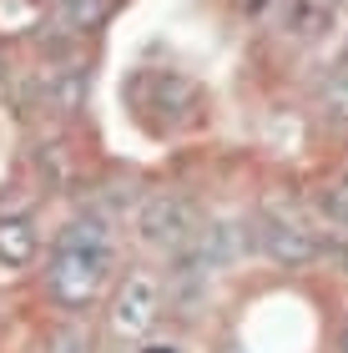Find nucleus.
<instances>
[{"label": "nucleus", "mask_w": 348, "mask_h": 353, "mask_svg": "<svg viewBox=\"0 0 348 353\" xmlns=\"http://www.w3.org/2000/svg\"><path fill=\"white\" fill-rule=\"evenodd\" d=\"M0 81H10V51L0 46Z\"/></svg>", "instance_id": "obj_16"}, {"label": "nucleus", "mask_w": 348, "mask_h": 353, "mask_svg": "<svg viewBox=\"0 0 348 353\" xmlns=\"http://www.w3.org/2000/svg\"><path fill=\"white\" fill-rule=\"evenodd\" d=\"M313 212L323 217L328 232H348V176H334L313 192Z\"/></svg>", "instance_id": "obj_9"}, {"label": "nucleus", "mask_w": 348, "mask_h": 353, "mask_svg": "<svg viewBox=\"0 0 348 353\" xmlns=\"http://www.w3.org/2000/svg\"><path fill=\"white\" fill-rule=\"evenodd\" d=\"M36 167H41V176H45L51 187H66V182H71L66 147H51V141H41V147H36Z\"/></svg>", "instance_id": "obj_13"}, {"label": "nucleus", "mask_w": 348, "mask_h": 353, "mask_svg": "<svg viewBox=\"0 0 348 353\" xmlns=\"http://www.w3.org/2000/svg\"><path fill=\"white\" fill-rule=\"evenodd\" d=\"M106 21V0H56V26L71 36H86Z\"/></svg>", "instance_id": "obj_10"}, {"label": "nucleus", "mask_w": 348, "mask_h": 353, "mask_svg": "<svg viewBox=\"0 0 348 353\" xmlns=\"http://www.w3.org/2000/svg\"><path fill=\"white\" fill-rule=\"evenodd\" d=\"M323 121L348 132V71H334V81L323 86Z\"/></svg>", "instance_id": "obj_12"}, {"label": "nucleus", "mask_w": 348, "mask_h": 353, "mask_svg": "<svg viewBox=\"0 0 348 353\" xmlns=\"http://www.w3.org/2000/svg\"><path fill=\"white\" fill-rule=\"evenodd\" d=\"M121 243H116V217L86 202L71 212L51 237V252L41 263V293L61 318H86L96 313L116 283Z\"/></svg>", "instance_id": "obj_1"}, {"label": "nucleus", "mask_w": 348, "mask_h": 353, "mask_svg": "<svg viewBox=\"0 0 348 353\" xmlns=\"http://www.w3.org/2000/svg\"><path fill=\"white\" fill-rule=\"evenodd\" d=\"M283 15H288V30H293V36L313 41V36H323V30L334 26V0H288Z\"/></svg>", "instance_id": "obj_8"}, {"label": "nucleus", "mask_w": 348, "mask_h": 353, "mask_svg": "<svg viewBox=\"0 0 348 353\" xmlns=\"http://www.w3.org/2000/svg\"><path fill=\"white\" fill-rule=\"evenodd\" d=\"M36 101L41 111H56V117H76L86 101V71L81 66H71V61H51L41 76H36Z\"/></svg>", "instance_id": "obj_5"}, {"label": "nucleus", "mask_w": 348, "mask_h": 353, "mask_svg": "<svg viewBox=\"0 0 348 353\" xmlns=\"http://www.w3.org/2000/svg\"><path fill=\"white\" fill-rule=\"evenodd\" d=\"M338 353H348V318H343V328H338Z\"/></svg>", "instance_id": "obj_17"}, {"label": "nucleus", "mask_w": 348, "mask_h": 353, "mask_svg": "<svg viewBox=\"0 0 348 353\" xmlns=\"http://www.w3.org/2000/svg\"><path fill=\"white\" fill-rule=\"evenodd\" d=\"M162 303H167V283L156 278L152 263H132V268H116V283L101 303V318H106V339L121 343V348H136L147 343L156 323H162Z\"/></svg>", "instance_id": "obj_2"}, {"label": "nucleus", "mask_w": 348, "mask_h": 353, "mask_svg": "<svg viewBox=\"0 0 348 353\" xmlns=\"http://www.w3.org/2000/svg\"><path fill=\"white\" fill-rule=\"evenodd\" d=\"M147 86L156 91L152 101H147L152 111H192V106H197V86L187 81L182 71H152Z\"/></svg>", "instance_id": "obj_7"}, {"label": "nucleus", "mask_w": 348, "mask_h": 353, "mask_svg": "<svg viewBox=\"0 0 348 353\" xmlns=\"http://www.w3.org/2000/svg\"><path fill=\"white\" fill-rule=\"evenodd\" d=\"M41 258V232L30 212H0V268H30Z\"/></svg>", "instance_id": "obj_6"}, {"label": "nucleus", "mask_w": 348, "mask_h": 353, "mask_svg": "<svg viewBox=\"0 0 348 353\" xmlns=\"http://www.w3.org/2000/svg\"><path fill=\"white\" fill-rule=\"evenodd\" d=\"M267 6H273V0H237V10H243V15H252V21H258V15H263Z\"/></svg>", "instance_id": "obj_15"}, {"label": "nucleus", "mask_w": 348, "mask_h": 353, "mask_svg": "<svg viewBox=\"0 0 348 353\" xmlns=\"http://www.w3.org/2000/svg\"><path fill=\"white\" fill-rule=\"evenodd\" d=\"M258 248L267 252V263L293 268V272L318 263V232L308 222H298L293 212H263L258 217Z\"/></svg>", "instance_id": "obj_4"}, {"label": "nucleus", "mask_w": 348, "mask_h": 353, "mask_svg": "<svg viewBox=\"0 0 348 353\" xmlns=\"http://www.w3.org/2000/svg\"><path fill=\"white\" fill-rule=\"evenodd\" d=\"M343 71H348V56H343Z\"/></svg>", "instance_id": "obj_18"}, {"label": "nucleus", "mask_w": 348, "mask_h": 353, "mask_svg": "<svg viewBox=\"0 0 348 353\" xmlns=\"http://www.w3.org/2000/svg\"><path fill=\"white\" fill-rule=\"evenodd\" d=\"M45 353H96V339L86 333L81 318H61V323L45 333Z\"/></svg>", "instance_id": "obj_11"}, {"label": "nucleus", "mask_w": 348, "mask_h": 353, "mask_svg": "<svg viewBox=\"0 0 348 353\" xmlns=\"http://www.w3.org/2000/svg\"><path fill=\"white\" fill-rule=\"evenodd\" d=\"M132 228H136V243L147 252L177 258V252H187L197 243V207L187 192H141Z\"/></svg>", "instance_id": "obj_3"}, {"label": "nucleus", "mask_w": 348, "mask_h": 353, "mask_svg": "<svg viewBox=\"0 0 348 353\" xmlns=\"http://www.w3.org/2000/svg\"><path fill=\"white\" fill-rule=\"evenodd\" d=\"M136 353H187V343H182V339H172V343L147 339V343H136Z\"/></svg>", "instance_id": "obj_14"}]
</instances>
